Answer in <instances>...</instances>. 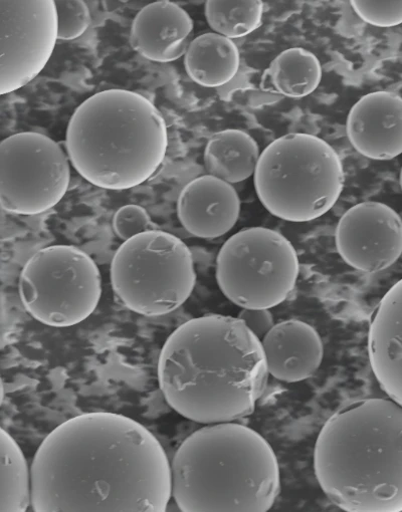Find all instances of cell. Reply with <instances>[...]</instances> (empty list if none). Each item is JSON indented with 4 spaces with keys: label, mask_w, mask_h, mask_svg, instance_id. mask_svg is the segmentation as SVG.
I'll return each mask as SVG.
<instances>
[{
    "label": "cell",
    "mask_w": 402,
    "mask_h": 512,
    "mask_svg": "<svg viewBox=\"0 0 402 512\" xmlns=\"http://www.w3.org/2000/svg\"><path fill=\"white\" fill-rule=\"evenodd\" d=\"M37 512H164L171 464L157 438L120 414L91 412L54 429L36 452Z\"/></svg>",
    "instance_id": "1"
},
{
    "label": "cell",
    "mask_w": 402,
    "mask_h": 512,
    "mask_svg": "<svg viewBox=\"0 0 402 512\" xmlns=\"http://www.w3.org/2000/svg\"><path fill=\"white\" fill-rule=\"evenodd\" d=\"M157 375L175 412L210 425L252 415L270 373L262 341L241 319L210 315L187 321L168 337Z\"/></svg>",
    "instance_id": "2"
},
{
    "label": "cell",
    "mask_w": 402,
    "mask_h": 512,
    "mask_svg": "<svg viewBox=\"0 0 402 512\" xmlns=\"http://www.w3.org/2000/svg\"><path fill=\"white\" fill-rule=\"evenodd\" d=\"M314 471L344 511H402V406L373 398L333 414L316 440Z\"/></svg>",
    "instance_id": "3"
},
{
    "label": "cell",
    "mask_w": 402,
    "mask_h": 512,
    "mask_svg": "<svg viewBox=\"0 0 402 512\" xmlns=\"http://www.w3.org/2000/svg\"><path fill=\"white\" fill-rule=\"evenodd\" d=\"M172 498L182 512H266L280 493L279 462L270 443L234 422L193 432L171 462Z\"/></svg>",
    "instance_id": "4"
},
{
    "label": "cell",
    "mask_w": 402,
    "mask_h": 512,
    "mask_svg": "<svg viewBox=\"0 0 402 512\" xmlns=\"http://www.w3.org/2000/svg\"><path fill=\"white\" fill-rule=\"evenodd\" d=\"M168 133L160 111L127 90H106L85 100L67 129L66 150L89 183L121 191L148 181L166 156Z\"/></svg>",
    "instance_id": "5"
},
{
    "label": "cell",
    "mask_w": 402,
    "mask_h": 512,
    "mask_svg": "<svg viewBox=\"0 0 402 512\" xmlns=\"http://www.w3.org/2000/svg\"><path fill=\"white\" fill-rule=\"evenodd\" d=\"M345 173L338 153L323 139L292 133L261 153L254 183L264 207L275 217L303 223L326 214L338 201Z\"/></svg>",
    "instance_id": "6"
},
{
    "label": "cell",
    "mask_w": 402,
    "mask_h": 512,
    "mask_svg": "<svg viewBox=\"0 0 402 512\" xmlns=\"http://www.w3.org/2000/svg\"><path fill=\"white\" fill-rule=\"evenodd\" d=\"M110 279L116 297L128 310L160 317L189 299L196 273L186 244L157 229L124 241L112 260Z\"/></svg>",
    "instance_id": "7"
},
{
    "label": "cell",
    "mask_w": 402,
    "mask_h": 512,
    "mask_svg": "<svg viewBox=\"0 0 402 512\" xmlns=\"http://www.w3.org/2000/svg\"><path fill=\"white\" fill-rule=\"evenodd\" d=\"M300 272L293 244L265 227L245 228L223 245L217 282L228 300L242 309L270 310L284 303Z\"/></svg>",
    "instance_id": "8"
},
{
    "label": "cell",
    "mask_w": 402,
    "mask_h": 512,
    "mask_svg": "<svg viewBox=\"0 0 402 512\" xmlns=\"http://www.w3.org/2000/svg\"><path fill=\"white\" fill-rule=\"evenodd\" d=\"M21 300L38 322L70 328L86 321L102 296L100 271L91 256L72 245L41 249L25 265L19 282Z\"/></svg>",
    "instance_id": "9"
},
{
    "label": "cell",
    "mask_w": 402,
    "mask_h": 512,
    "mask_svg": "<svg viewBox=\"0 0 402 512\" xmlns=\"http://www.w3.org/2000/svg\"><path fill=\"white\" fill-rule=\"evenodd\" d=\"M70 159L50 137L12 135L0 144V202L9 213L34 216L54 208L66 195Z\"/></svg>",
    "instance_id": "10"
},
{
    "label": "cell",
    "mask_w": 402,
    "mask_h": 512,
    "mask_svg": "<svg viewBox=\"0 0 402 512\" xmlns=\"http://www.w3.org/2000/svg\"><path fill=\"white\" fill-rule=\"evenodd\" d=\"M59 40L54 0H0V94L35 80Z\"/></svg>",
    "instance_id": "11"
},
{
    "label": "cell",
    "mask_w": 402,
    "mask_h": 512,
    "mask_svg": "<svg viewBox=\"0 0 402 512\" xmlns=\"http://www.w3.org/2000/svg\"><path fill=\"white\" fill-rule=\"evenodd\" d=\"M335 243L342 260L363 273H378L402 253V219L391 207L366 201L348 209L339 220Z\"/></svg>",
    "instance_id": "12"
},
{
    "label": "cell",
    "mask_w": 402,
    "mask_h": 512,
    "mask_svg": "<svg viewBox=\"0 0 402 512\" xmlns=\"http://www.w3.org/2000/svg\"><path fill=\"white\" fill-rule=\"evenodd\" d=\"M347 137L362 156L386 161L402 154V98L390 92L363 96L351 108Z\"/></svg>",
    "instance_id": "13"
},
{
    "label": "cell",
    "mask_w": 402,
    "mask_h": 512,
    "mask_svg": "<svg viewBox=\"0 0 402 512\" xmlns=\"http://www.w3.org/2000/svg\"><path fill=\"white\" fill-rule=\"evenodd\" d=\"M241 199L234 186L212 175L190 181L177 201V216L193 236L214 239L230 232L239 220Z\"/></svg>",
    "instance_id": "14"
},
{
    "label": "cell",
    "mask_w": 402,
    "mask_h": 512,
    "mask_svg": "<svg viewBox=\"0 0 402 512\" xmlns=\"http://www.w3.org/2000/svg\"><path fill=\"white\" fill-rule=\"evenodd\" d=\"M367 350L380 388L402 406V280L379 303L369 327Z\"/></svg>",
    "instance_id": "15"
},
{
    "label": "cell",
    "mask_w": 402,
    "mask_h": 512,
    "mask_svg": "<svg viewBox=\"0 0 402 512\" xmlns=\"http://www.w3.org/2000/svg\"><path fill=\"white\" fill-rule=\"evenodd\" d=\"M193 21L178 5L161 0L143 8L131 27L130 43L143 58L171 63L186 54Z\"/></svg>",
    "instance_id": "16"
},
{
    "label": "cell",
    "mask_w": 402,
    "mask_h": 512,
    "mask_svg": "<svg viewBox=\"0 0 402 512\" xmlns=\"http://www.w3.org/2000/svg\"><path fill=\"white\" fill-rule=\"evenodd\" d=\"M268 370L286 383L311 378L320 368L324 348L318 332L310 325L290 320L279 323L262 340Z\"/></svg>",
    "instance_id": "17"
},
{
    "label": "cell",
    "mask_w": 402,
    "mask_h": 512,
    "mask_svg": "<svg viewBox=\"0 0 402 512\" xmlns=\"http://www.w3.org/2000/svg\"><path fill=\"white\" fill-rule=\"evenodd\" d=\"M241 64L238 47L216 33L192 40L184 55V67L189 78L205 88H221L237 76Z\"/></svg>",
    "instance_id": "18"
},
{
    "label": "cell",
    "mask_w": 402,
    "mask_h": 512,
    "mask_svg": "<svg viewBox=\"0 0 402 512\" xmlns=\"http://www.w3.org/2000/svg\"><path fill=\"white\" fill-rule=\"evenodd\" d=\"M260 156L259 145L251 135L229 129L210 139L204 160L209 175L236 184L255 174Z\"/></svg>",
    "instance_id": "19"
},
{
    "label": "cell",
    "mask_w": 402,
    "mask_h": 512,
    "mask_svg": "<svg viewBox=\"0 0 402 512\" xmlns=\"http://www.w3.org/2000/svg\"><path fill=\"white\" fill-rule=\"evenodd\" d=\"M322 80V67L313 53L292 48L282 52L262 77V88L291 99L305 98L316 91Z\"/></svg>",
    "instance_id": "20"
},
{
    "label": "cell",
    "mask_w": 402,
    "mask_h": 512,
    "mask_svg": "<svg viewBox=\"0 0 402 512\" xmlns=\"http://www.w3.org/2000/svg\"><path fill=\"white\" fill-rule=\"evenodd\" d=\"M2 443V485L0 512H25L32 505V472L26 456L5 429L0 430Z\"/></svg>",
    "instance_id": "21"
},
{
    "label": "cell",
    "mask_w": 402,
    "mask_h": 512,
    "mask_svg": "<svg viewBox=\"0 0 402 512\" xmlns=\"http://www.w3.org/2000/svg\"><path fill=\"white\" fill-rule=\"evenodd\" d=\"M211 29L230 40L256 32L263 22L264 4L260 0H210L205 7Z\"/></svg>",
    "instance_id": "22"
},
{
    "label": "cell",
    "mask_w": 402,
    "mask_h": 512,
    "mask_svg": "<svg viewBox=\"0 0 402 512\" xmlns=\"http://www.w3.org/2000/svg\"><path fill=\"white\" fill-rule=\"evenodd\" d=\"M56 9L59 40L73 41L85 34L91 24V16L83 0H58Z\"/></svg>",
    "instance_id": "23"
},
{
    "label": "cell",
    "mask_w": 402,
    "mask_h": 512,
    "mask_svg": "<svg viewBox=\"0 0 402 512\" xmlns=\"http://www.w3.org/2000/svg\"><path fill=\"white\" fill-rule=\"evenodd\" d=\"M355 14L366 24L377 28L402 25V2H351Z\"/></svg>",
    "instance_id": "24"
},
{
    "label": "cell",
    "mask_w": 402,
    "mask_h": 512,
    "mask_svg": "<svg viewBox=\"0 0 402 512\" xmlns=\"http://www.w3.org/2000/svg\"><path fill=\"white\" fill-rule=\"evenodd\" d=\"M113 228L116 235L127 241L141 233L157 230L147 211L139 205H125L114 215Z\"/></svg>",
    "instance_id": "25"
},
{
    "label": "cell",
    "mask_w": 402,
    "mask_h": 512,
    "mask_svg": "<svg viewBox=\"0 0 402 512\" xmlns=\"http://www.w3.org/2000/svg\"><path fill=\"white\" fill-rule=\"evenodd\" d=\"M238 318L241 319L261 341L275 326L273 315L269 310L265 309H243Z\"/></svg>",
    "instance_id": "26"
},
{
    "label": "cell",
    "mask_w": 402,
    "mask_h": 512,
    "mask_svg": "<svg viewBox=\"0 0 402 512\" xmlns=\"http://www.w3.org/2000/svg\"><path fill=\"white\" fill-rule=\"evenodd\" d=\"M399 181H400V186H401V189H402V168H401V171H400Z\"/></svg>",
    "instance_id": "27"
}]
</instances>
